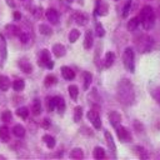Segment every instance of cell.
I'll return each mask as SVG.
<instances>
[{"instance_id": "1", "label": "cell", "mask_w": 160, "mask_h": 160, "mask_svg": "<svg viewBox=\"0 0 160 160\" xmlns=\"http://www.w3.org/2000/svg\"><path fill=\"white\" fill-rule=\"evenodd\" d=\"M118 98L120 102L125 105H131L135 101V91L132 84L128 79H122L118 85Z\"/></svg>"}, {"instance_id": "2", "label": "cell", "mask_w": 160, "mask_h": 160, "mask_svg": "<svg viewBox=\"0 0 160 160\" xmlns=\"http://www.w3.org/2000/svg\"><path fill=\"white\" fill-rule=\"evenodd\" d=\"M139 20H140V22H141V25H142V28L145 30L152 29L154 25H155V12H154V9L150 5L142 6V9L140 11Z\"/></svg>"}, {"instance_id": "3", "label": "cell", "mask_w": 160, "mask_h": 160, "mask_svg": "<svg viewBox=\"0 0 160 160\" xmlns=\"http://www.w3.org/2000/svg\"><path fill=\"white\" fill-rule=\"evenodd\" d=\"M136 46L139 49L140 52H150L154 48V41H152V38L149 36V35H141L138 41H136Z\"/></svg>"}, {"instance_id": "4", "label": "cell", "mask_w": 160, "mask_h": 160, "mask_svg": "<svg viewBox=\"0 0 160 160\" xmlns=\"http://www.w3.org/2000/svg\"><path fill=\"white\" fill-rule=\"evenodd\" d=\"M38 65L41 66V68L49 69V70H51L54 68V61L51 60V56H50L49 50L41 49L39 51V55H38Z\"/></svg>"}, {"instance_id": "5", "label": "cell", "mask_w": 160, "mask_h": 160, "mask_svg": "<svg viewBox=\"0 0 160 160\" xmlns=\"http://www.w3.org/2000/svg\"><path fill=\"white\" fill-rule=\"evenodd\" d=\"M135 55H134V50L131 48H126L124 50L122 54V62L125 69H128L129 72H134L135 71Z\"/></svg>"}, {"instance_id": "6", "label": "cell", "mask_w": 160, "mask_h": 160, "mask_svg": "<svg viewBox=\"0 0 160 160\" xmlns=\"http://www.w3.org/2000/svg\"><path fill=\"white\" fill-rule=\"evenodd\" d=\"M115 129H116V136H118V139H119L121 142H130V141L132 140L131 132L128 130V128L118 125Z\"/></svg>"}, {"instance_id": "7", "label": "cell", "mask_w": 160, "mask_h": 160, "mask_svg": "<svg viewBox=\"0 0 160 160\" xmlns=\"http://www.w3.org/2000/svg\"><path fill=\"white\" fill-rule=\"evenodd\" d=\"M86 118H88V120L91 122V125L95 129H100L101 128V118H100L98 110H95V109L89 110L88 114H86Z\"/></svg>"}, {"instance_id": "8", "label": "cell", "mask_w": 160, "mask_h": 160, "mask_svg": "<svg viewBox=\"0 0 160 160\" xmlns=\"http://www.w3.org/2000/svg\"><path fill=\"white\" fill-rule=\"evenodd\" d=\"M45 15H46V19H48V21H49L50 24H52V25H59V22H60V14H59V11H58L56 9H54V8L46 9Z\"/></svg>"}, {"instance_id": "9", "label": "cell", "mask_w": 160, "mask_h": 160, "mask_svg": "<svg viewBox=\"0 0 160 160\" xmlns=\"http://www.w3.org/2000/svg\"><path fill=\"white\" fill-rule=\"evenodd\" d=\"M95 15L98 16H105L109 12V4L104 0H96V5H95Z\"/></svg>"}, {"instance_id": "10", "label": "cell", "mask_w": 160, "mask_h": 160, "mask_svg": "<svg viewBox=\"0 0 160 160\" xmlns=\"http://www.w3.org/2000/svg\"><path fill=\"white\" fill-rule=\"evenodd\" d=\"M104 136H105V141H106V144H108L109 150L111 151V154H112L114 156H116V146H115V141H114V139H112V135L110 134V131L104 130Z\"/></svg>"}, {"instance_id": "11", "label": "cell", "mask_w": 160, "mask_h": 160, "mask_svg": "<svg viewBox=\"0 0 160 160\" xmlns=\"http://www.w3.org/2000/svg\"><path fill=\"white\" fill-rule=\"evenodd\" d=\"M18 65H19V69L24 74H31L32 72V65H31V62L28 59H20Z\"/></svg>"}, {"instance_id": "12", "label": "cell", "mask_w": 160, "mask_h": 160, "mask_svg": "<svg viewBox=\"0 0 160 160\" xmlns=\"http://www.w3.org/2000/svg\"><path fill=\"white\" fill-rule=\"evenodd\" d=\"M72 19H74V21H75L78 25H81V26L85 25V24H88V21H89L88 15L84 14V12H81V11L74 12V14H72Z\"/></svg>"}, {"instance_id": "13", "label": "cell", "mask_w": 160, "mask_h": 160, "mask_svg": "<svg viewBox=\"0 0 160 160\" xmlns=\"http://www.w3.org/2000/svg\"><path fill=\"white\" fill-rule=\"evenodd\" d=\"M82 45H84L85 50H90L92 48V45H94V34H92L91 30H88L85 32V38H84V44Z\"/></svg>"}, {"instance_id": "14", "label": "cell", "mask_w": 160, "mask_h": 160, "mask_svg": "<svg viewBox=\"0 0 160 160\" xmlns=\"http://www.w3.org/2000/svg\"><path fill=\"white\" fill-rule=\"evenodd\" d=\"M108 118H109V121H110L111 126H114V128H116L121 122V115L118 111H110Z\"/></svg>"}, {"instance_id": "15", "label": "cell", "mask_w": 160, "mask_h": 160, "mask_svg": "<svg viewBox=\"0 0 160 160\" xmlns=\"http://www.w3.org/2000/svg\"><path fill=\"white\" fill-rule=\"evenodd\" d=\"M5 31H6V34L9 35V36H19L20 35V32H21V30H20V28L19 26H16L15 24H8L6 26H5Z\"/></svg>"}, {"instance_id": "16", "label": "cell", "mask_w": 160, "mask_h": 160, "mask_svg": "<svg viewBox=\"0 0 160 160\" xmlns=\"http://www.w3.org/2000/svg\"><path fill=\"white\" fill-rule=\"evenodd\" d=\"M60 71H61V76H62L65 80H74V78H75V71H74L71 68H69V66H61Z\"/></svg>"}, {"instance_id": "17", "label": "cell", "mask_w": 160, "mask_h": 160, "mask_svg": "<svg viewBox=\"0 0 160 160\" xmlns=\"http://www.w3.org/2000/svg\"><path fill=\"white\" fill-rule=\"evenodd\" d=\"M42 111V105H41V101L40 99H34L32 102H31V112L34 116H39Z\"/></svg>"}, {"instance_id": "18", "label": "cell", "mask_w": 160, "mask_h": 160, "mask_svg": "<svg viewBox=\"0 0 160 160\" xmlns=\"http://www.w3.org/2000/svg\"><path fill=\"white\" fill-rule=\"evenodd\" d=\"M52 54H54L56 58H61V56H64V55L66 54V48H65L62 44L56 42V44L52 45Z\"/></svg>"}, {"instance_id": "19", "label": "cell", "mask_w": 160, "mask_h": 160, "mask_svg": "<svg viewBox=\"0 0 160 160\" xmlns=\"http://www.w3.org/2000/svg\"><path fill=\"white\" fill-rule=\"evenodd\" d=\"M114 62H115V54H114L112 51H108V52L105 54L104 60H102L104 68H110V66H112Z\"/></svg>"}, {"instance_id": "20", "label": "cell", "mask_w": 160, "mask_h": 160, "mask_svg": "<svg viewBox=\"0 0 160 160\" xmlns=\"http://www.w3.org/2000/svg\"><path fill=\"white\" fill-rule=\"evenodd\" d=\"M11 131H12L14 136H16V138H19V139L24 138V136H25V134H26V131H25V128H24L22 125H20V124H15V125L12 126Z\"/></svg>"}, {"instance_id": "21", "label": "cell", "mask_w": 160, "mask_h": 160, "mask_svg": "<svg viewBox=\"0 0 160 160\" xmlns=\"http://www.w3.org/2000/svg\"><path fill=\"white\" fill-rule=\"evenodd\" d=\"M10 129L6 126V125H1L0 126V139L4 141V142H9L10 141Z\"/></svg>"}, {"instance_id": "22", "label": "cell", "mask_w": 160, "mask_h": 160, "mask_svg": "<svg viewBox=\"0 0 160 160\" xmlns=\"http://www.w3.org/2000/svg\"><path fill=\"white\" fill-rule=\"evenodd\" d=\"M8 56V46H6V41L2 34H0V58L1 60H5Z\"/></svg>"}, {"instance_id": "23", "label": "cell", "mask_w": 160, "mask_h": 160, "mask_svg": "<svg viewBox=\"0 0 160 160\" xmlns=\"http://www.w3.org/2000/svg\"><path fill=\"white\" fill-rule=\"evenodd\" d=\"M10 86H11V81H10L9 76L0 75V90L1 91H8Z\"/></svg>"}, {"instance_id": "24", "label": "cell", "mask_w": 160, "mask_h": 160, "mask_svg": "<svg viewBox=\"0 0 160 160\" xmlns=\"http://www.w3.org/2000/svg\"><path fill=\"white\" fill-rule=\"evenodd\" d=\"M139 24H140L139 18H138V16H134V18H131V19L128 21L126 28H128V30H129L130 32H134V31H135V30L139 28Z\"/></svg>"}, {"instance_id": "25", "label": "cell", "mask_w": 160, "mask_h": 160, "mask_svg": "<svg viewBox=\"0 0 160 160\" xmlns=\"http://www.w3.org/2000/svg\"><path fill=\"white\" fill-rule=\"evenodd\" d=\"M91 81H92V75H91V72L84 71V72H82V88H84V90H88V89H89V86L91 85Z\"/></svg>"}, {"instance_id": "26", "label": "cell", "mask_w": 160, "mask_h": 160, "mask_svg": "<svg viewBox=\"0 0 160 160\" xmlns=\"http://www.w3.org/2000/svg\"><path fill=\"white\" fill-rule=\"evenodd\" d=\"M45 104H46V110L49 112H52L55 110V105H56V96H48L45 99Z\"/></svg>"}, {"instance_id": "27", "label": "cell", "mask_w": 160, "mask_h": 160, "mask_svg": "<svg viewBox=\"0 0 160 160\" xmlns=\"http://www.w3.org/2000/svg\"><path fill=\"white\" fill-rule=\"evenodd\" d=\"M55 109H56V111L61 115V114H64V111H65V109H66V104H65V100L61 98V96H56V105H55Z\"/></svg>"}, {"instance_id": "28", "label": "cell", "mask_w": 160, "mask_h": 160, "mask_svg": "<svg viewBox=\"0 0 160 160\" xmlns=\"http://www.w3.org/2000/svg\"><path fill=\"white\" fill-rule=\"evenodd\" d=\"M56 84H58V78H56L54 74H49V75L45 76V79H44V85H45L46 88L54 86V85H56Z\"/></svg>"}, {"instance_id": "29", "label": "cell", "mask_w": 160, "mask_h": 160, "mask_svg": "<svg viewBox=\"0 0 160 160\" xmlns=\"http://www.w3.org/2000/svg\"><path fill=\"white\" fill-rule=\"evenodd\" d=\"M18 38L20 39V42L22 45H30L31 44V35L29 34V31H21Z\"/></svg>"}, {"instance_id": "30", "label": "cell", "mask_w": 160, "mask_h": 160, "mask_svg": "<svg viewBox=\"0 0 160 160\" xmlns=\"http://www.w3.org/2000/svg\"><path fill=\"white\" fill-rule=\"evenodd\" d=\"M42 141L45 142V145H46L49 149H52V148H55V145H56L55 138L51 136V135H49V134H45V135L42 136Z\"/></svg>"}, {"instance_id": "31", "label": "cell", "mask_w": 160, "mask_h": 160, "mask_svg": "<svg viewBox=\"0 0 160 160\" xmlns=\"http://www.w3.org/2000/svg\"><path fill=\"white\" fill-rule=\"evenodd\" d=\"M92 156L95 159H98V160H101V159H105L106 152L101 146H95L94 150H92Z\"/></svg>"}, {"instance_id": "32", "label": "cell", "mask_w": 160, "mask_h": 160, "mask_svg": "<svg viewBox=\"0 0 160 160\" xmlns=\"http://www.w3.org/2000/svg\"><path fill=\"white\" fill-rule=\"evenodd\" d=\"M12 89L15 90V91H22L24 90V88H25V81L22 80V79H20V78H18V79H15L14 81H12Z\"/></svg>"}, {"instance_id": "33", "label": "cell", "mask_w": 160, "mask_h": 160, "mask_svg": "<svg viewBox=\"0 0 160 160\" xmlns=\"http://www.w3.org/2000/svg\"><path fill=\"white\" fill-rule=\"evenodd\" d=\"M70 158H71V159H75V160L82 159V158H84V151H82V149H80V148H74V149H71V151H70Z\"/></svg>"}, {"instance_id": "34", "label": "cell", "mask_w": 160, "mask_h": 160, "mask_svg": "<svg viewBox=\"0 0 160 160\" xmlns=\"http://www.w3.org/2000/svg\"><path fill=\"white\" fill-rule=\"evenodd\" d=\"M68 91H69V95H70V98H71L74 101H76V100H78V96H79V88H78L76 85L71 84V85H69V88H68Z\"/></svg>"}, {"instance_id": "35", "label": "cell", "mask_w": 160, "mask_h": 160, "mask_svg": "<svg viewBox=\"0 0 160 160\" xmlns=\"http://www.w3.org/2000/svg\"><path fill=\"white\" fill-rule=\"evenodd\" d=\"M16 115H18L19 118H21L22 120H26V119L29 118V109H28L26 106H20V108H18V110H16Z\"/></svg>"}, {"instance_id": "36", "label": "cell", "mask_w": 160, "mask_h": 160, "mask_svg": "<svg viewBox=\"0 0 160 160\" xmlns=\"http://www.w3.org/2000/svg\"><path fill=\"white\" fill-rule=\"evenodd\" d=\"M39 32H40L41 35L49 36V35L52 34V29H51L49 25H46V24H40V25H39Z\"/></svg>"}, {"instance_id": "37", "label": "cell", "mask_w": 160, "mask_h": 160, "mask_svg": "<svg viewBox=\"0 0 160 160\" xmlns=\"http://www.w3.org/2000/svg\"><path fill=\"white\" fill-rule=\"evenodd\" d=\"M95 35L98 36V38H102L104 35H105V29H104V26L101 25V22H99V21H95Z\"/></svg>"}, {"instance_id": "38", "label": "cell", "mask_w": 160, "mask_h": 160, "mask_svg": "<svg viewBox=\"0 0 160 160\" xmlns=\"http://www.w3.org/2000/svg\"><path fill=\"white\" fill-rule=\"evenodd\" d=\"M82 115H84V112H82V108L81 106H75V109H74V121L75 122H79L81 119H82Z\"/></svg>"}, {"instance_id": "39", "label": "cell", "mask_w": 160, "mask_h": 160, "mask_svg": "<svg viewBox=\"0 0 160 160\" xmlns=\"http://www.w3.org/2000/svg\"><path fill=\"white\" fill-rule=\"evenodd\" d=\"M79 38H80V31L78 29H71L70 32H69V41L70 42H75Z\"/></svg>"}, {"instance_id": "40", "label": "cell", "mask_w": 160, "mask_h": 160, "mask_svg": "<svg viewBox=\"0 0 160 160\" xmlns=\"http://www.w3.org/2000/svg\"><path fill=\"white\" fill-rule=\"evenodd\" d=\"M0 118H1V121H4V122H11L12 121V114L10 110H4L1 112Z\"/></svg>"}, {"instance_id": "41", "label": "cell", "mask_w": 160, "mask_h": 160, "mask_svg": "<svg viewBox=\"0 0 160 160\" xmlns=\"http://www.w3.org/2000/svg\"><path fill=\"white\" fill-rule=\"evenodd\" d=\"M130 6H131V0H126L125 4H124V6H122V12H121L122 18H126L128 16V14L130 12Z\"/></svg>"}, {"instance_id": "42", "label": "cell", "mask_w": 160, "mask_h": 160, "mask_svg": "<svg viewBox=\"0 0 160 160\" xmlns=\"http://www.w3.org/2000/svg\"><path fill=\"white\" fill-rule=\"evenodd\" d=\"M50 125H51V120H50L49 118H44V119L41 120V128H42V129L48 130V129L50 128Z\"/></svg>"}, {"instance_id": "43", "label": "cell", "mask_w": 160, "mask_h": 160, "mask_svg": "<svg viewBox=\"0 0 160 160\" xmlns=\"http://www.w3.org/2000/svg\"><path fill=\"white\" fill-rule=\"evenodd\" d=\"M80 132H81L82 135H86V136H91V135H92V131H91L88 126H81V128H80Z\"/></svg>"}, {"instance_id": "44", "label": "cell", "mask_w": 160, "mask_h": 160, "mask_svg": "<svg viewBox=\"0 0 160 160\" xmlns=\"http://www.w3.org/2000/svg\"><path fill=\"white\" fill-rule=\"evenodd\" d=\"M152 96L155 98V100H156L158 104L160 105V88H158V89H155V90L152 91Z\"/></svg>"}, {"instance_id": "45", "label": "cell", "mask_w": 160, "mask_h": 160, "mask_svg": "<svg viewBox=\"0 0 160 160\" xmlns=\"http://www.w3.org/2000/svg\"><path fill=\"white\" fill-rule=\"evenodd\" d=\"M12 18H14L15 21H19V20L21 19V14H20L19 11H14V12H12Z\"/></svg>"}, {"instance_id": "46", "label": "cell", "mask_w": 160, "mask_h": 160, "mask_svg": "<svg viewBox=\"0 0 160 160\" xmlns=\"http://www.w3.org/2000/svg\"><path fill=\"white\" fill-rule=\"evenodd\" d=\"M8 1V4H9V6H11V8H14L15 6V2L12 1V0H6Z\"/></svg>"}, {"instance_id": "47", "label": "cell", "mask_w": 160, "mask_h": 160, "mask_svg": "<svg viewBox=\"0 0 160 160\" xmlns=\"http://www.w3.org/2000/svg\"><path fill=\"white\" fill-rule=\"evenodd\" d=\"M65 1H66V2H69V4H71V2L74 1V0H65Z\"/></svg>"}, {"instance_id": "48", "label": "cell", "mask_w": 160, "mask_h": 160, "mask_svg": "<svg viewBox=\"0 0 160 160\" xmlns=\"http://www.w3.org/2000/svg\"><path fill=\"white\" fill-rule=\"evenodd\" d=\"M20 1H22V2H25V1H28V0H20Z\"/></svg>"}, {"instance_id": "49", "label": "cell", "mask_w": 160, "mask_h": 160, "mask_svg": "<svg viewBox=\"0 0 160 160\" xmlns=\"http://www.w3.org/2000/svg\"><path fill=\"white\" fill-rule=\"evenodd\" d=\"M115 1H118V0H115Z\"/></svg>"}]
</instances>
